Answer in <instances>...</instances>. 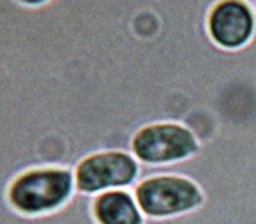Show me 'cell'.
I'll return each instance as SVG.
<instances>
[{
    "mask_svg": "<svg viewBox=\"0 0 256 224\" xmlns=\"http://www.w3.org/2000/svg\"><path fill=\"white\" fill-rule=\"evenodd\" d=\"M76 196L74 168L34 167L16 174L6 190L8 204L24 217H43L60 212Z\"/></svg>",
    "mask_w": 256,
    "mask_h": 224,
    "instance_id": "6da1fadb",
    "label": "cell"
},
{
    "mask_svg": "<svg viewBox=\"0 0 256 224\" xmlns=\"http://www.w3.org/2000/svg\"><path fill=\"white\" fill-rule=\"evenodd\" d=\"M140 162L124 149L92 152L74 167L76 192L95 198L110 190H132L140 181Z\"/></svg>",
    "mask_w": 256,
    "mask_h": 224,
    "instance_id": "277c9868",
    "label": "cell"
},
{
    "mask_svg": "<svg viewBox=\"0 0 256 224\" xmlns=\"http://www.w3.org/2000/svg\"><path fill=\"white\" fill-rule=\"evenodd\" d=\"M16 2L22 6H27V8H40V6L48 4L50 0H16Z\"/></svg>",
    "mask_w": 256,
    "mask_h": 224,
    "instance_id": "52a82bcc",
    "label": "cell"
},
{
    "mask_svg": "<svg viewBox=\"0 0 256 224\" xmlns=\"http://www.w3.org/2000/svg\"><path fill=\"white\" fill-rule=\"evenodd\" d=\"M95 224H146L132 190H110L92 201Z\"/></svg>",
    "mask_w": 256,
    "mask_h": 224,
    "instance_id": "8992f818",
    "label": "cell"
},
{
    "mask_svg": "<svg viewBox=\"0 0 256 224\" xmlns=\"http://www.w3.org/2000/svg\"><path fill=\"white\" fill-rule=\"evenodd\" d=\"M252 6H254V11H256V0H254V2H252Z\"/></svg>",
    "mask_w": 256,
    "mask_h": 224,
    "instance_id": "ba28073f",
    "label": "cell"
},
{
    "mask_svg": "<svg viewBox=\"0 0 256 224\" xmlns=\"http://www.w3.org/2000/svg\"><path fill=\"white\" fill-rule=\"evenodd\" d=\"M146 219L168 220L192 214L202 206L204 194L199 183L180 174H158L144 178L132 188Z\"/></svg>",
    "mask_w": 256,
    "mask_h": 224,
    "instance_id": "3957f363",
    "label": "cell"
},
{
    "mask_svg": "<svg viewBox=\"0 0 256 224\" xmlns=\"http://www.w3.org/2000/svg\"><path fill=\"white\" fill-rule=\"evenodd\" d=\"M128 151L146 167L183 164L201 151V142L188 126L160 120L142 126L129 140Z\"/></svg>",
    "mask_w": 256,
    "mask_h": 224,
    "instance_id": "7a4b0ae2",
    "label": "cell"
},
{
    "mask_svg": "<svg viewBox=\"0 0 256 224\" xmlns=\"http://www.w3.org/2000/svg\"><path fill=\"white\" fill-rule=\"evenodd\" d=\"M206 34L222 52H240L256 36V11L249 0H215L204 18Z\"/></svg>",
    "mask_w": 256,
    "mask_h": 224,
    "instance_id": "5b68a950",
    "label": "cell"
}]
</instances>
